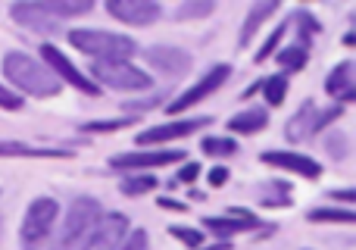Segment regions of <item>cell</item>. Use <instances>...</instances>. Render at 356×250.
<instances>
[{
	"mask_svg": "<svg viewBox=\"0 0 356 250\" xmlns=\"http://www.w3.org/2000/svg\"><path fill=\"white\" fill-rule=\"evenodd\" d=\"M3 75L10 85H16L19 91L31 94V97H56L63 88L60 79L41 60H35L29 54H19V50L3 56Z\"/></svg>",
	"mask_w": 356,
	"mask_h": 250,
	"instance_id": "obj_1",
	"label": "cell"
},
{
	"mask_svg": "<svg viewBox=\"0 0 356 250\" xmlns=\"http://www.w3.org/2000/svg\"><path fill=\"white\" fill-rule=\"evenodd\" d=\"M69 44L91 56L94 63H129L135 56L138 44L129 35H116V31H97V29H75L69 31Z\"/></svg>",
	"mask_w": 356,
	"mask_h": 250,
	"instance_id": "obj_2",
	"label": "cell"
},
{
	"mask_svg": "<svg viewBox=\"0 0 356 250\" xmlns=\"http://www.w3.org/2000/svg\"><path fill=\"white\" fill-rule=\"evenodd\" d=\"M100 216H104V207H100V201H94V197H79V201H72V207H69V213H66V219H63L50 250H81Z\"/></svg>",
	"mask_w": 356,
	"mask_h": 250,
	"instance_id": "obj_3",
	"label": "cell"
},
{
	"mask_svg": "<svg viewBox=\"0 0 356 250\" xmlns=\"http://www.w3.org/2000/svg\"><path fill=\"white\" fill-rule=\"evenodd\" d=\"M56 216H60V203L54 197H35L31 207L25 210V219H22V250H41L44 241L50 238L56 226Z\"/></svg>",
	"mask_w": 356,
	"mask_h": 250,
	"instance_id": "obj_4",
	"label": "cell"
},
{
	"mask_svg": "<svg viewBox=\"0 0 356 250\" xmlns=\"http://www.w3.org/2000/svg\"><path fill=\"white\" fill-rule=\"evenodd\" d=\"M91 75L97 79L94 81L97 88L106 85L113 91H147L154 85V79L144 69L131 66V63H94Z\"/></svg>",
	"mask_w": 356,
	"mask_h": 250,
	"instance_id": "obj_5",
	"label": "cell"
},
{
	"mask_svg": "<svg viewBox=\"0 0 356 250\" xmlns=\"http://www.w3.org/2000/svg\"><path fill=\"white\" fill-rule=\"evenodd\" d=\"M41 63L56 75V79H60V85L66 81V85H72L75 91L88 94V97H97V94H100V88L94 85L85 72H79V69L72 66V60H69V56L63 54L56 44H44V47H41Z\"/></svg>",
	"mask_w": 356,
	"mask_h": 250,
	"instance_id": "obj_6",
	"label": "cell"
},
{
	"mask_svg": "<svg viewBox=\"0 0 356 250\" xmlns=\"http://www.w3.org/2000/svg\"><path fill=\"white\" fill-rule=\"evenodd\" d=\"M232 75V66H225V63H219V66H213L207 75H203L200 81H197L194 88H188L184 94H178V97L172 100V104L166 107L172 116H178V113H184V110H191V107H197L200 100H207L213 91H219L222 85H225V79Z\"/></svg>",
	"mask_w": 356,
	"mask_h": 250,
	"instance_id": "obj_7",
	"label": "cell"
},
{
	"mask_svg": "<svg viewBox=\"0 0 356 250\" xmlns=\"http://www.w3.org/2000/svg\"><path fill=\"white\" fill-rule=\"evenodd\" d=\"M125 235H129V219L122 213H104L81 250H116Z\"/></svg>",
	"mask_w": 356,
	"mask_h": 250,
	"instance_id": "obj_8",
	"label": "cell"
},
{
	"mask_svg": "<svg viewBox=\"0 0 356 250\" xmlns=\"http://www.w3.org/2000/svg\"><path fill=\"white\" fill-rule=\"evenodd\" d=\"M106 13L125 25H154L163 16V6L154 0H110Z\"/></svg>",
	"mask_w": 356,
	"mask_h": 250,
	"instance_id": "obj_9",
	"label": "cell"
},
{
	"mask_svg": "<svg viewBox=\"0 0 356 250\" xmlns=\"http://www.w3.org/2000/svg\"><path fill=\"white\" fill-rule=\"evenodd\" d=\"M144 60L150 63V69H156L160 75H169V79L188 75L191 66H194V56H191L188 50L169 47V44H163V47H150L147 54H144Z\"/></svg>",
	"mask_w": 356,
	"mask_h": 250,
	"instance_id": "obj_10",
	"label": "cell"
},
{
	"mask_svg": "<svg viewBox=\"0 0 356 250\" xmlns=\"http://www.w3.org/2000/svg\"><path fill=\"white\" fill-rule=\"evenodd\" d=\"M209 123H213L209 116H197V119H181V123H163V125H154V128H144V132L138 134V144L150 147V144H166V141L188 138V134H194L197 128H203Z\"/></svg>",
	"mask_w": 356,
	"mask_h": 250,
	"instance_id": "obj_11",
	"label": "cell"
},
{
	"mask_svg": "<svg viewBox=\"0 0 356 250\" xmlns=\"http://www.w3.org/2000/svg\"><path fill=\"white\" fill-rule=\"evenodd\" d=\"M184 150H135V153H119L110 159L113 169H160V166L181 163Z\"/></svg>",
	"mask_w": 356,
	"mask_h": 250,
	"instance_id": "obj_12",
	"label": "cell"
},
{
	"mask_svg": "<svg viewBox=\"0 0 356 250\" xmlns=\"http://www.w3.org/2000/svg\"><path fill=\"white\" fill-rule=\"evenodd\" d=\"M263 163L275 166V169L297 172V175H303V178H319L322 175V166L316 163L313 157H307V153H294V150H266Z\"/></svg>",
	"mask_w": 356,
	"mask_h": 250,
	"instance_id": "obj_13",
	"label": "cell"
},
{
	"mask_svg": "<svg viewBox=\"0 0 356 250\" xmlns=\"http://www.w3.org/2000/svg\"><path fill=\"white\" fill-rule=\"evenodd\" d=\"M257 226H259L257 216L244 213V210H232L228 216H207V219H203V228L213 232L216 238H222V241L234 238V235H241V232H250V228H257Z\"/></svg>",
	"mask_w": 356,
	"mask_h": 250,
	"instance_id": "obj_14",
	"label": "cell"
},
{
	"mask_svg": "<svg viewBox=\"0 0 356 250\" xmlns=\"http://www.w3.org/2000/svg\"><path fill=\"white\" fill-rule=\"evenodd\" d=\"M10 16L16 19L22 29L35 31V35H56L60 31V22L56 19H50L47 13L38 6V0H25V3H16L10 10Z\"/></svg>",
	"mask_w": 356,
	"mask_h": 250,
	"instance_id": "obj_15",
	"label": "cell"
},
{
	"mask_svg": "<svg viewBox=\"0 0 356 250\" xmlns=\"http://www.w3.org/2000/svg\"><path fill=\"white\" fill-rule=\"evenodd\" d=\"M325 91L332 94L334 100H341V104H350V100L356 97V79H353V63L350 60L338 63V66L328 72Z\"/></svg>",
	"mask_w": 356,
	"mask_h": 250,
	"instance_id": "obj_16",
	"label": "cell"
},
{
	"mask_svg": "<svg viewBox=\"0 0 356 250\" xmlns=\"http://www.w3.org/2000/svg\"><path fill=\"white\" fill-rule=\"evenodd\" d=\"M316 116H319L316 104H313V100H307V104H303L300 110H297L294 116L288 119V125H284V138H288L291 144H297V141H307L309 134H316Z\"/></svg>",
	"mask_w": 356,
	"mask_h": 250,
	"instance_id": "obj_17",
	"label": "cell"
},
{
	"mask_svg": "<svg viewBox=\"0 0 356 250\" xmlns=\"http://www.w3.org/2000/svg\"><path fill=\"white\" fill-rule=\"evenodd\" d=\"M38 6H41L50 19H56V22H60V19L88 16V13L94 10L91 0H38Z\"/></svg>",
	"mask_w": 356,
	"mask_h": 250,
	"instance_id": "obj_18",
	"label": "cell"
},
{
	"mask_svg": "<svg viewBox=\"0 0 356 250\" xmlns=\"http://www.w3.org/2000/svg\"><path fill=\"white\" fill-rule=\"evenodd\" d=\"M278 6H282L278 0H263V3L250 6V13H247V19H244V29H241V47H247V44L253 41L257 29H259V25H263L269 16H275Z\"/></svg>",
	"mask_w": 356,
	"mask_h": 250,
	"instance_id": "obj_19",
	"label": "cell"
},
{
	"mask_svg": "<svg viewBox=\"0 0 356 250\" xmlns=\"http://www.w3.org/2000/svg\"><path fill=\"white\" fill-rule=\"evenodd\" d=\"M266 125H269V113L259 110V107H250V110L228 119V128H232L234 134H257V132H263Z\"/></svg>",
	"mask_w": 356,
	"mask_h": 250,
	"instance_id": "obj_20",
	"label": "cell"
},
{
	"mask_svg": "<svg viewBox=\"0 0 356 250\" xmlns=\"http://www.w3.org/2000/svg\"><path fill=\"white\" fill-rule=\"evenodd\" d=\"M0 157H47V159H54V157H72L69 150H38V147H29V144H22V141H0Z\"/></svg>",
	"mask_w": 356,
	"mask_h": 250,
	"instance_id": "obj_21",
	"label": "cell"
},
{
	"mask_svg": "<svg viewBox=\"0 0 356 250\" xmlns=\"http://www.w3.org/2000/svg\"><path fill=\"white\" fill-rule=\"evenodd\" d=\"M307 60H309V50L303 47V44L278 50V66H282L284 72H300V69L307 66Z\"/></svg>",
	"mask_w": 356,
	"mask_h": 250,
	"instance_id": "obj_22",
	"label": "cell"
},
{
	"mask_svg": "<svg viewBox=\"0 0 356 250\" xmlns=\"http://www.w3.org/2000/svg\"><path fill=\"white\" fill-rule=\"evenodd\" d=\"M119 191H122L125 197H141V194H150V191H156V178H154V175H129V178H122Z\"/></svg>",
	"mask_w": 356,
	"mask_h": 250,
	"instance_id": "obj_23",
	"label": "cell"
},
{
	"mask_svg": "<svg viewBox=\"0 0 356 250\" xmlns=\"http://www.w3.org/2000/svg\"><path fill=\"white\" fill-rule=\"evenodd\" d=\"M200 150L207 157H234L238 153V141L234 138H203Z\"/></svg>",
	"mask_w": 356,
	"mask_h": 250,
	"instance_id": "obj_24",
	"label": "cell"
},
{
	"mask_svg": "<svg viewBox=\"0 0 356 250\" xmlns=\"http://www.w3.org/2000/svg\"><path fill=\"white\" fill-rule=\"evenodd\" d=\"M263 94H266V104L269 107H282L284 97H288V79H284V75H272L263 85Z\"/></svg>",
	"mask_w": 356,
	"mask_h": 250,
	"instance_id": "obj_25",
	"label": "cell"
},
{
	"mask_svg": "<svg viewBox=\"0 0 356 250\" xmlns=\"http://www.w3.org/2000/svg\"><path fill=\"white\" fill-rule=\"evenodd\" d=\"M309 222H356V213L353 210H334V207H322V210H313L309 213Z\"/></svg>",
	"mask_w": 356,
	"mask_h": 250,
	"instance_id": "obj_26",
	"label": "cell"
},
{
	"mask_svg": "<svg viewBox=\"0 0 356 250\" xmlns=\"http://www.w3.org/2000/svg\"><path fill=\"white\" fill-rule=\"evenodd\" d=\"M213 10H216V3H209V0H191V3L178 6L175 19H203V16H209Z\"/></svg>",
	"mask_w": 356,
	"mask_h": 250,
	"instance_id": "obj_27",
	"label": "cell"
},
{
	"mask_svg": "<svg viewBox=\"0 0 356 250\" xmlns=\"http://www.w3.org/2000/svg\"><path fill=\"white\" fill-rule=\"evenodd\" d=\"M294 22L300 25V38H303L307 44H309V38H316V35L322 31L319 19H316L313 13H307V10H297V13H294Z\"/></svg>",
	"mask_w": 356,
	"mask_h": 250,
	"instance_id": "obj_28",
	"label": "cell"
},
{
	"mask_svg": "<svg viewBox=\"0 0 356 250\" xmlns=\"http://www.w3.org/2000/svg\"><path fill=\"white\" fill-rule=\"evenodd\" d=\"M135 119H104V123H88L81 125V132H91V134H106V132H122L129 128Z\"/></svg>",
	"mask_w": 356,
	"mask_h": 250,
	"instance_id": "obj_29",
	"label": "cell"
},
{
	"mask_svg": "<svg viewBox=\"0 0 356 250\" xmlns=\"http://www.w3.org/2000/svg\"><path fill=\"white\" fill-rule=\"evenodd\" d=\"M284 31H288V25H278V29L272 31L269 38H266L263 50H259V54H257V63H266V60H269V56H275V54H278V44H282Z\"/></svg>",
	"mask_w": 356,
	"mask_h": 250,
	"instance_id": "obj_30",
	"label": "cell"
},
{
	"mask_svg": "<svg viewBox=\"0 0 356 250\" xmlns=\"http://www.w3.org/2000/svg\"><path fill=\"white\" fill-rule=\"evenodd\" d=\"M169 235H172V238H178V241H181V244L194 247V250H200V244H203V232H197V228H181V226H172V228H169Z\"/></svg>",
	"mask_w": 356,
	"mask_h": 250,
	"instance_id": "obj_31",
	"label": "cell"
},
{
	"mask_svg": "<svg viewBox=\"0 0 356 250\" xmlns=\"http://www.w3.org/2000/svg\"><path fill=\"white\" fill-rule=\"evenodd\" d=\"M116 250H150V238L144 228H135V232H129L122 238V244H119Z\"/></svg>",
	"mask_w": 356,
	"mask_h": 250,
	"instance_id": "obj_32",
	"label": "cell"
},
{
	"mask_svg": "<svg viewBox=\"0 0 356 250\" xmlns=\"http://www.w3.org/2000/svg\"><path fill=\"white\" fill-rule=\"evenodd\" d=\"M25 107V100L19 97V94H13L10 88H3L0 85V110H10V113H16V110H22Z\"/></svg>",
	"mask_w": 356,
	"mask_h": 250,
	"instance_id": "obj_33",
	"label": "cell"
},
{
	"mask_svg": "<svg viewBox=\"0 0 356 250\" xmlns=\"http://www.w3.org/2000/svg\"><path fill=\"white\" fill-rule=\"evenodd\" d=\"M328 153H334V159H344L347 157V138L341 132H332V138L325 141Z\"/></svg>",
	"mask_w": 356,
	"mask_h": 250,
	"instance_id": "obj_34",
	"label": "cell"
},
{
	"mask_svg": "<svg viewBox=\"0 0 356 250\" xmlns=\"http://www.w3.org/2000/svg\"><path fill=\"white\" fill-rule=\"evenodd\" d=\"M197 175H200V166H197V163H184V166H181V172H178V182L191 185Z\"/></svg>",
	"mask_w": 356,
	"mask_h": 250,
	"instance_id": "obj_35",
	"label": "cell"
},
{
	"mask_svg": "<svg viewBox=\"0 0 356 250\" xmlns=\"http://www.w3.org/2000/svg\"><path fill=\"white\" fill-rule=\"evenodd\" d=\"M209 185H213V188H222V185L228 182V169H222V166H216V169H209Z\"/></svg>",
	"mask_w": 356,
	"mask_h": 250,
	"instance_id": "obj_36",
	"label": "cell"
},
{
	"mask_svg": "<svg viewBox=\"0 0 356 250\" xmlns=\"http://www.w3.org/2000/svg\"><path fill=\"white\" fill-rule=\"evenodd\" d=\"M156 203H160L163 210H175V213H184V210H188V207H184V203L172 201V197H160V201H156Z\"/></svg>",
	"mask_w": 356,
	"mask_h": 250,
	"instance_id": "obj_37",
	"label": "cell"
},
{
	"mask_svg": "<svg viewBox=\"0 0 356 250\" xmlns=\"http://www.w3.org/2000/svg\"><path fill=\"white\" fill-rule=\"evenodd\" d=\"M328 197H332V201H344V203H353V201H356L353 191H332Z\"/></svg>",
	"mask_w": 356,
	"mask_h": 250,
	"instance_id": "obj_38",
	"label": "cell"
},
{
	"mask_svg": "<svg viewBox=\"0 0 356 250\" xmlns=\"http://www.w3.org/2000/svg\"><path fill=\"white\" fill-rule=\"evenodd\" d=\"M207 250H232V244H228V241H219V244H213V247H207Z\"/></svg>",
	"mask_w": 356,
	"mask_h": 250,
	"instance_id": "obj_39",
	"label": "cell"
},
{
	"mask_svg": "<svg viewBox=\"0 0 356 250\" xmlns=\"http://www.w3.org/2000/svg\"><path fill=\"white\" fill-rule=\"evenodd\" d=\"M0 235H3V228H0Z\"/></svg>",
	"mask_w": 356,
	"mask_h": 250,
	"instance_id": "obj_40",
	"label": "cell"
}]
</instances>
